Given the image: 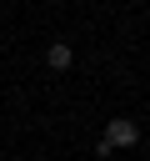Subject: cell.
I'll list each match as a JSON object with an SVG mask.
<instances>
[{"instance_id":"obj_2","label":"cell","mask_w":150,"mask_h":161,"mask_svg":"<svg viewBox=\"0 0 150 161\" xmlns=\"http://www.w3.org/2000/svg\"><path fill=\"white\" fill-rule=\"evenodd\" d=\"M45 65H50V70H70V65H75V50H70V40H50V50H45Z\"/></svg>"},{"instance_id":"obj_1","label":"cell","mask_w":150,"mask_h":161,"mask_svg":"<svg viewBox=\"0 0 150 161\" xmlns=\"http://www.w3.org/2000/svg\"><path fill=\"white\" fill-rule=\"evenodd\" d=\"M105 141L120 151V146H140V126L130 121V116H115V121H105Z\"/></svg>"}]
</instances>
